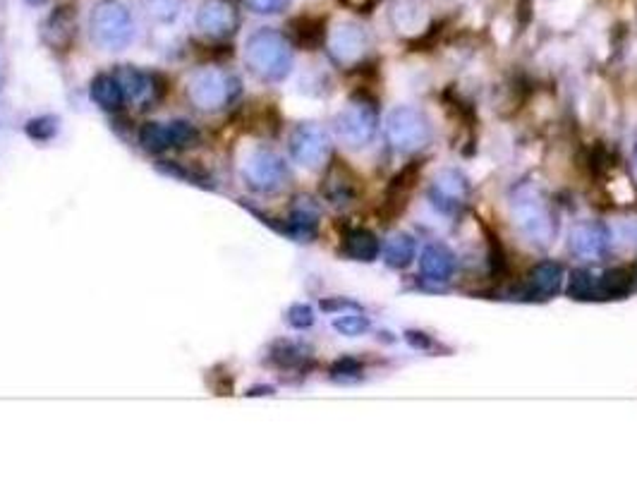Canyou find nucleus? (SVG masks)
I'll return each mask as SVG.
<instances>
[{"instance_id":"1","label":"nucleus","mask_w":637,"mask_h":479,"mask_svg":"<svg viewBox=\"0 0 637 479\" xmlns=\"http://www.w3.org/2000/svg\"><path fill=\"white\" fill-rule=\"evenodd\" d=\"M245 63L261 82H281L292 68L291 46L283 34L273 29H259L247 38Z\"/></svg>"},{"instance_id":"2","label":"nucleus","mask_w":637,"mask_h":479,"mask_svg":"<svg viewBox=\"0 0 637 479\" xmlns=\"http://www.w3.org/2000/svg\"><path fill=\"white\" fill-rule=\"evenodd\" d=\"M89 34L103 51H122L133 41V15L121 0H99L89 15Z\"/></svg>"},{"instance_id":"3","label":"nucleus","mask_w":637,"mask_h":479,"mask_svg":"<svg viewBox=\"0 0 637 479\" xmlns=\"http://www.w3.org/2000/svg\"><path fill=\"white\" fill-rule=\"evenodd\" d=\"M240 94V80L216 68L196 69L187 82V99L199 111H221Z\"/></svg>"},{"instance_id":"4","label":"nucleus","mask_w":637,"mask_h":479,"mask_svg":"<svg viewBox=\"0 0 637 479\" xmlns=\"http://www.w3.org/2000/svg\"><path fill=\"white\" fill-rule=\"evenodd\" d=\"M242 176H245L247 185L257 192H276L288 180L283 158L269 149H254L247 154L245 164H242Z\"/></svg>"},{"instance_id":"5","label":"nucleus","mask_w":637,"mask_h":479,"mask_svg":"<svg viewBox=\"0 0 637 479\" xmlns=\"http://www.w3.org/2000/svg\"><path fill=\"white\" fill-rule=\"evenodd\" d=\"M388 137L398 149H419L430 142V122L415 108H396L388 118Z\"/></svg>"},{"instance_id":"6","label":"nucleus","mask_w":637,"mask_h":479,"mask_svg":"<svg viewBox=\"0 0 637 479\" xmlns=\"http://www.w3.org/2000/svg\"><path fill=\"white\" fill-rule=\"evenodd\" d=\"M377 130V113L369 103L355 101L335 118V133L350 146H365Z\"/></svg>"},{"instance_id":"7","label":"nucleus","mask_w":637,"mask_h":479,"mask_svg":"<svg viewBox=\"0 0 637 479\" xmlns=\"http://www.w3.org/2000/svg\"><path fill=\"white\" fill-rule=\"evenodd\" d=\"M196 29L208 38H226L235 34L240 17L235 13V7L226 0H204L195 17Z\"/></svg>"},{"instance_id":"8","label":"nucleus","mask_w":637,"mask_h":479,"mask_svg":"<svg viewBox=\"0 0 637 479\" xmlns=\"http://www.w3.org/2000/svg\"><path fill=\"white\" fill-rule=\"evenodd\" d=\"M328 137L322 127L314 122H303L291 137V154L297 164L316 168L328 158Z\"/></svg>"},{"instance_id":"9","label":"nucleus","mask_w":637,"mask_h":479,"mask_svg":"<svg viewBox=\"0 0 637 479\" xmlns=\"http://www.w3.org/2000/svg\"><path fill=\"white\" fill-rule=\"evenodd\" d=\"M419 171H422V164L415 161V164H410L408 168H403V171L393 177L388 189H386L384 204H381L379 208V216L384 218V223H388L391 218L403 214L405 207L410 204V195L412 189H415L417 180H419Z\"/></svg>"},{"instance_id":"10","label":"nucleus","mask_w":637,"mask_h":479,"mask_svg":"<svg viewBox=\"0 0 637 479\" xmlns=\"http://www.w3.org/2000/svg\"><path fill=\"white\" fill-rule=\"evenodd\" d=\"M515 218H517V226L523 228L527 235L536 238V242L549 240L551 233H554V223H551L549 211L544 208V204L539 202V199H530V197L517 199Z\"/></svg>"},{"instance_id":"11","label":"nucleus","mask_w":637,"mask_h":479,"mask_svg":"<svg viewBox=\"0 0 637 479\" xmlns=\"http://www.w3.org/2000/svg\"><path fill=\"white\" fill-rule=\"evenodd\" d=\"M322 192L326 195L328 202L341 207V204L353 202L355 197H357V192H360V185H357V177H355V173L350 171V168H345L341 161H335V164L328 168V176L322 185Z\"/></svg>"},{"instance_id":"12","label":"nucleus","mask_w":637,"mask_h":479,"mask_svg":"<svg viewBox=\"0 0 637 479\" xmlns=\"http://www.w3.org/2000/svg\"><path fill=\"white\" fill-rule=\"evenodd\" d=\"M77 34V17L69 7H58L44 25V37L53 48H68Z\"/></svg>"},{"instance_id":"13","label":"nucleus","mask_w":637,"mask_h":479,"mask_svg":"<svg viewBox=\"0 0 637 479\" xmlns=\"http://www.w3.org/2000/svg\"><path fill=\"white\" fill-rule=\"evenodd\" d=\"M365 51V34L357 27H341L331 38V53L338 63H353Z\"/></svg>"},{"instance_id":"14","label":"nucleus","mask_w":637,"mask_h":479,"mask_svg":"<svg viewBox=\"0 0 637 479\" xmlns=\"http://www.w3.org/2000/svg\"><path fill=\"white\" fill-rule=\"evenodd\" d=\"M343 252L355 261H372L379 254V240L366 228H353L343 238Z\"/></svg>"},{"instance_id":"15","label":"nucleus","mask_w":637,"mask_h":479,"mask_svg":"<svg viewBox=\"0 0 637 479\" xmlns=\"http://www.w3.org/2000/svg\"><path fill=\"white\" fill-rule=\"evenodd\" d=\"M89 94H91V99H94L103 111H118V108L122 106V101H125V91H122L121 82H118V77L115 75L94 77Z\"/></svg>"},{"instance_id":"16","label":"nucleus","mask_w":637,"mask_h":479,"mask_svg":"<svg viewBox=\"0 0 637 479\" xmlns=\"http://www.w3.org/2000/svg\"><path fill=\"white\" fill-rule=\"evenodd\" d=\"M606 245H609L606 230L597 223H587L573 233V250L578 254H585V257H597L604 252Z\"/></svg>"},{"instance_id":"17","label":"nucleus","mask_w":637,"mask_h":479,"mask_svg":"<svg viewBox=\"0 0 637 479\" xmlns=\"http://www.w3.org/2000/svg\"><path fill=\"white\" fill-rule=\"evenodd\" d=\"M422 269L431 281H446V278L453 276L455 259L453 254L448 252L446 247L430 245L427 247V252H424Z\"/></svg>"},{"instance_id":"18","label":"nucleus","mask_w":637,"mask_h":479,"mask_svg":"<svg viewBox=\"0 0 637 479\" xmlns=\"http://www.w3.org/2000/svg\"><path fill=\"white\" fill-rule=\"evenodd\" d=\"M561 276L563 269L558 264L544 261L530 273V291L536 297H551L561 291Z\"/></svg>"},{"instance_id":"19","label":"nucleus","mask_w":637,"mask_h":479,"mask_svg":"<svg viewBox=\"0 0 637 479\" xmlns=\"http://www.w3.org/2000/svg\"><path fill=\"white\" fill-rule=\"evenodd\" d=\"M307 359V347H303L300 343L291 341H278L273 343L271 350H269V357L266 362L278 369H292V367H300Z\"/></svg>"},{"instance_id":"20","label":"nucleus","mask_w":637,"mask_h":479,"mask_svg":"<svg viewBox=\"0 0 637 479\" xmlns=\"http://www.w3.org/2000/svg\"><path fill=\"white\" fill-rule=\"evenodd\" d=\"M635 285V276L628 269H611L600 278L597 285V295L601 297H623L632 291Z\"/></svg>"},{"instance_id":"21","label":"nucleus","mask_w":637,"mask_h":479,"mask_svg":"<svg viewBox=\"0 0 637 479\" xmlns=\"http://www.w3.org/2000/svg\"><path fill=\"white\" fill-rule=\"evenodd\" d=\"M291 27L292 34H295V41L300 46H304L307 51H312L316 46H322L324 37H326L322 17H297Z\"/></svg>"},{"instance_id":"22","label":"nucleus","mask_w":637,"mask_h":479,"mask_svg":"<svg viewBox=\"0 0 637 479\" xmlns=\"http://www.w3.org/2000/svg\"><path fill=\"white\" fill-rule=\"evenodd\" d=\"M115 77H118V82H121L122 91H125V99H134V101H139L142 96H146L149 91H152V77L144 75V72H139V69L134 68H121L118 72H115Z\"/></svg>"},{"instance_id":"23","label":"nucleus","mask_w":637,"mask_h":479,"mask_svg":"<svg viewBox=\"0 0 637 479\" xmlns=\"http://www.w3.org/2000/svg\"><path fill=\"white\" fill-rule=\"evenodd\" d=\"M139 144L144 146V152L149 154H161L165 149L173 146L171 137V125H164V122H149V125L142 127L139 133Z\"/></svg>"},{"instance_id":"24","label":"nucleus","mask_w":637,"mask_h":479,"mask_svg":"<svg viewBox=\"0 0 637 479\" xmlns=\"http://www.w3.org/2000/svg\"><path fill=\"white\" fill-rule=\"evenodd\" d=\"M415 257V240L410 235L398 233L388 240V247H386V261L396 269H403L408 266Z\"/></svg>"},{"instance_id":"25","label":"nucleus","mask_w":637,"mask_h":479,"mask_svg":"<svg viewBox=\"0 0 637 479\" xmlns=\"http://www.w3.org/2000/svg\"><path fill=\"white\" fill-rule=\"evenodd\" d=\"M185 0H142L146 17L161 25H171L183 13Z\"/></svg>"},{"instance_id":"26","label":"nucleus","mask_w":637,"mask_h":479,"mask_svg":"<svg viewBox=\"0 0 637 479\" xmlns=\"http://www.w3.org/2000/svg\"><path fill=\"white\" fill-rule=\"evenodd\" d=\"M597 285H600V278H594L592 273L587 271H575L570 278L568 293L578 300H589V297L597 295Z\"/></svg>"},{"instance_id":"27","label":"nucleus","mask_w":637,"mask_h":479,"mask_svg":"<svg viewBox=\"0 0 637 479\" xmlns=\"http://www.w3.org/2000/svg\"><path fill=\"white\" fill-rule=\"evenodd\" d=\"M27 134L37 142H48L58 134V118H51V115L32 118L27 122Z\"/></svg>"},{"instance_id":"28","label":"nucleus","mask_w":637,"mask_h":479,"mask_svg":"<svg viewBox=\"0 0 637 479\" xmlns=\"http://www.w3.org/2000/svg\"><path fill=\"white\" fill-rule=\"evenodd\" d=\"M334 326L335 331H341V334L345 335H357L369 328V322H366L365 316L360 314H347V316H341V319H335Z\"/></svg>"},{"instance_id":"29","label":"nucleus","mask_w":637,"mask_h":479,"mask_svg":"<svg viewBox=\"0 0 637 479\" xmlns=\"http://www.w3.org/2000/svg\"><path fill=\"white\" fill-rule=\"evenodd\" d=\"M288 324L292 328H310L314 324V312L310 304H292L288 309Z\"/></svg>"},{"instance_id":"30","label":"nucleus","mask_w":637,"mask_h":479,"mask_svg":"<svg viewBox=\"0 0 637 479\" xmlns=\"http://www.w3.org/2000/svg\"><path fill=\"white\" fill-rule=\"evenodd\" d=\"M247 7L257 15H276L288 7V0H247Z\"/></svg>"},{"instance_id":"31","label":"nucleus","mask_w":637,"mask_h":479,"mask_svg":"<svg viewBox=\"0 0 637 479\" xmlns=\"http://www.w3.org/2000/svg\"><path fill=\"white\" fill-rule=\"evenodd\" d=\"M489 264H492L494 273L505 271V252L494 233H489Z\"/></svg>"},{"instance_id":"32","label":"nucleus","mask_w":637,"mask_h":479,"mask_svg":"<svg viewBox=\"0 0 637 479\" xmlns=\"http://www.w3.org/2000/svg\"><path fill=\"white\" fill-rule=\"evenodd\" d=\"M362 372V365L357 362V359L353 357H343L338 359L334 367H331V377L334 378H341V377H350V374H360Z\"/></svg>"},{"instance_id":"33","label":"nucleus","mask_w":637,"mask_h":479,"mask_svg":"<svg viewBox=\"0 0 637 479\" xmlns=\"http://www.w3.org/2000/svg\"><path fill=\"white\" fill-rule=\"evenodd\" d=\"M27 5H32V7H37V5H44V3H48V0H25Z\"/></svg>"},{"instance_id":"34","label":"nucleus","mask_w":637,"mask_h":479,"mask_svg":"<svg viewBox=\"0 0 637 479\" xmlns=\"http://www.w3.org/2000/svg\"><path fill=\"white\" fill-rule=\"evenodd\" d=\"M635 276H637V271H635Z\"/></svg>"}]
</instances>
